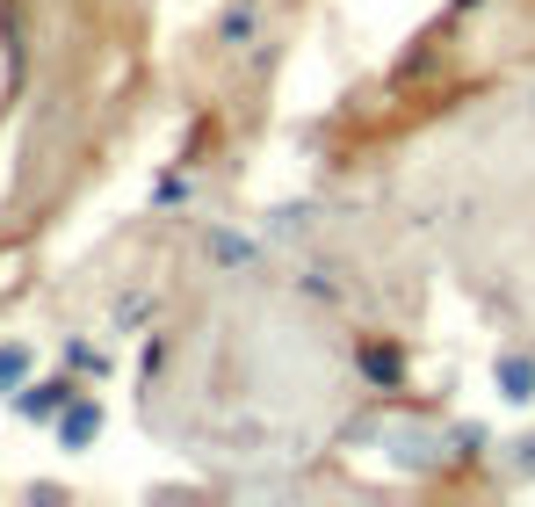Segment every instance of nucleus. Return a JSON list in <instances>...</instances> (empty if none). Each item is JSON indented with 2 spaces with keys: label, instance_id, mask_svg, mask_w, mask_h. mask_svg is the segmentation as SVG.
<instances>
[{
  "label": "nucleus",
  "instance_id": "4",
  "mask_svg": "<svg viewBox=\"0 0 535 507\" xmlns=\"http://www.w3.org/2000/svg\"><path fill=\"white\" fill-rule=\"evenodd\" d=\"M210 254L225 261V268H246V261H254V247H246V240H232V232H217V240H210Z\"/></svg>",
  "mask_w": 535,
  "mask_h": 507
},
{
  "label": "nucleus",
  "instance_id": "3",
  "mask_svg": "<svg viewBox=\"0 0 535 507\" xmlns=\"http://www.w3.org/2000/svg\"><path fill=\"white\" fill-rule=\"evenodd\" d=\"M22 377H29V348H22V341H8V348H0V392H15Z\"/></svg>",
  "mask_w": 535,
  "mask_h": 507
},
{
  "label": "nucleus",
  "instance_id": "2",
  "mask_svg": "<svg viewBox=\"0 0 535 507\" xmlns=\"http://www.w3.org/2000/svg\"><path fill=\"white\" fill-rule=\"evenodd\" d=\"M499 392H507V399H535V363H528V355H507V363H499Z\"/></svg>",
  "mask_w": 535,
  "mask_h": 507
},
{
  "label": "nucleus",
  "instance_id": "6",
  "mask_svg": "<svg viewBox=\"0 0 535 507\" xmlns=\"http://www.w3.org/2000/svg\"><path fill=\"white\" fill-rule=\"evenodd\" d=\"M239 37H254V0H246V8H232V15H225V44H239Z\"/></svg>",
  "mask_w": 535,
  "mask_h": 507
},
{
  "label": "nucleus",
  "instance_id": "7",
  "mask_svg": "<svg viewBox=\"0 0 535 507\" xmlns=\"http://www.w3.org/2000/svg\"><path fill=\"white\" fill-rule=\"evenodd\" d=\"M369 377L391 384V377H398V355H391V348H369Z\"/></svg>",
  "mask_w": 535,
  "mask_h": 507
},
{
  "label": "nucleus",
  "instance_id": "5",
  "mask_svg": "<svg viewBox=\"0 0 535 507\" xmlns=\"http://www.w3.org/2000/svg\"><path fill=\"white\" fill-rule=\"evenodd\" d=\"M58 399H66V384H37V392H22V413H58Z\"/></svg>",
  "mask_w": 535,
  "mask_h": 507
},
{
  "label": "nucleus",
  "instance_id": "1",
  "mask_svg": "<svg viewBox=\"0 0 535 507\" xmlns=\"http://www.w3.org/2000/svg\"><path fill=\"white\" fill-rule=\"evenodd\" d=\"M94 435H102V406H87V399H73L66 413H58V442H66V450H87Z\"/></svg>",
  "mask_w": 535,
  "mask_h": 507
},
{
  "label": "nucleus",
  "instance_id": "8",
  "mask_svg": "<svg viewBox=\"0 0 535 507\" xmlns=\"http://www.w3.org/2000/svg\"><path fill=\"white\" fill-rule=\"evenodd\" d=\"M521 471H535V442H521Z\"/></svg>",
  "mask_w": 535,
  "mask_h": 507
}]
</instances>
